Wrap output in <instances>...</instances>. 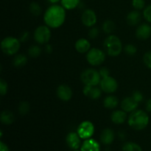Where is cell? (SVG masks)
Instances as JSON below:
<instances>
[{"instance_id": "obj_5", "label": "cell", "mask_w": 151, "mask_h": 151, "mask_svg": "<svg viewBox=\"0 0 151 151\" xmlns=\"http://www.w3.org/2000/svg\"><path fill=\"white\" fill-rule=\"evenodd\" d=\"M99 71L94 69H86L82 72L81 80L85 86H97L101 81Z\"/></svg>"}, {"instance_id": "obj_10", "label": "cell", "mask_w": 151, "mask_h": 151, "mask_svg": "<svg viewBox=\"0 0 151 151\" xmlns=\"http://www.w3.org/2000/svg\"><path fill=\"white\" fill-rule=\"evenodd\" d=\"M97 17L96 13L91 9H86L81 15V22L84 26L92 27L97 23Z\"/></svg>"}, {"instance_id": "obj_22", "label": "cell", "mask_w": 151, "mask_h": 151, "mask_svg": "<svg viewBox=\"0 0 151 151\" xmlns=\"http://www.w3.org/2000/svg\"><path fill=\"white\" fill-rule=\"evenodd\" d=\"M119 100L114 95H109L103 100V106L108 109H114L117 107Z\"/></svg>"}, {"instance_id": "obj_38", "label": "cell", "mask_w": 151, "mask_h": 151, "mask_svg": "<svg viewBox=\"0 0 151 151\" xmlns=\"http://www.w3.org/2000/svg\"><path fill=\"white\" fill-rule=\"evenodd\" d=\"M29 38V32H27V31H24V32H22L20 35V37H19V41L21 42H26V41H28Z\"/></svg>"}, {"instance_id": "obj_21", "label": "cell", "mask_w": 151, "mask_h": 151, "mask_svg": "<svg viewBox=\"0 0 151 151\" xmlns=\"http://www.w3.org/2000/svg\"><path fill=\"white\" fill-rule=\"evenodd\" d=\"M0 120L4 125H11L15 120L14 114L10 110H4L0 114Z\"/></svg>"}, {"instance_id": "obj_2", "label": "cell", "mask_w": 151, "mask_h": 151, "mask_svg": "<svg viewBox=\"0 0 151 151\" xmlns=\"http://www.w3.org/2000/svg\"><path fill=\"white\" fill-rule=\"evenodd\" d=\"M150 122V118L147 111L135 110L131 112L128 118V125L136 131H142L146 128Z\"/></svg>"}, {"instance_id": "obj_8", "label": "cell", "mask_w": 151, "mask_h": 151, "mask_svg": "<svg viewBox=\"0 0 151 151\" xmlns=\"http://www.w3.org/2000/svg\"><path fill=\"white\" fill-rule=\"evenodd\" d=\"M94 125L91 121L86 120L81 122L77 128V133L82 139L91 138L94 134Z\"/></svg>"}, {"instance_id": "obj_19", "label": "cell", "mask_w": 151, "mask_h": 151, "mask_svg": "<svg viewBox=\"0 0 151 151\" xmlns=\"http://www.w3.org/2000/svg\"><path fill=\"white\" fill-rule=\"evenodd\" d=\"M114 132L111 128H105L100 134V142L103 145H109L114 140Z\"/></svg>"}, {"instance_id": "obj_15", "label": "cell", "mask_w": 151, "mask_h": 151, "mask_svg": "<svg viewBox=\"0 0 151 151\" xmlns=\"http://www.w3.org/2000/svg\"><path fill=\"white\" fill-rule=\"evenodd\" d=\"M139 103L131 97H126L121 102V108L126 113H131L137 110Z\"/></svg>"}, {"instance_id": "obj_29", "label": "cell", "mask_w": 151, "mask_h": 151, "mask_svg": "<svg viewBox=\"0 0 151 151\" xmlns=\"http://www.w3.org/2000/svg\"><path fill=\"white\" fill-rule=\"evenodd\" d=\"M29 110H30V105L28 102L27 101H22L18 106V111L19 113L22 116L27 114L29 113Z\"/></svg>"}, {"instance_id": "obj_31", "label": "cell", "mask_w": 151, "mask_h": 151, "mask_svg": "<svg viewBox=\"0 0 151 151\" xmlns=\"http://www.w3.org/2000/svg\"><path fill=\"white\" fill-rule=\"evenodd\" d=\"M132 6L137 10H143L145 7V0H132Z\"/></svg>"}, {"instance_id": "obj_28", "label": "cell", "mask_w": 151, "mask_h": 151, "mask_svg": "<svg viewBox=\"0 0 151 151\" xmlns=\"http://www.w3.org/2000/svg\"><path fill=\"white\" fill-rule=\"evenodd\" d=\"M122 150L123 151H142V147L138 144L135 142H128L125 143L122 146Z\"/></svg>"}, {"instance_id": "obj_43", "label": "cell", "mask_w": 151, "mask_h": 151, "mask_svg": "<svg viewBox=\"0 0 151 151\" xmlns=\"http://www.w3.org/2000/svg\"><path fill=\"white\" fill-rule=\"evenodd\" d=\"M72 151H79V150H73Z\"/></svg>"}, {"instance_id": "obj_39", "label": "cell", "mask_w": 151, "mask_h": 151, "mask_svg": "<svg viewBox=\"0 0 151 151\" xmlns=\"http://www.w3.org/2000/svg\"><path fill=\"white\" fill-rule=\"evenodd\" d=\"M44 50H45V52L47 54H51L53 51V48L52 47V45L47 44H45V47H44Z\"/></svg>"}, {"instance_id": "obj_27", "label": "cell", "mask_w": 151, "mask_h": 151, "mask_svg": "<svg viewBox=\"0 0 151 151\" xmlns=\"http://www.w3.org/2000/svg\"><path fill=\"white\" fill-rule=\"evenodd\" d=\"M29 12L34 16H39L41 14V11H42L41 5L39 4V3L36 2V1H32L29 4Z\"/></svg>"}, {"instance_id": "obj_36", "label": "cell", "mask_w": 151, "mask_h": 151, "mask_svg": "<svg viewBox=\"0 0 151 151\" xmlns=\"http://www.w3.org/2000/svg\"><path fill=\"white\" fill-rule=\"evenodd\" d=\"M132 97L137 102V103H141L143 100V99H144V95H143L142 91H139V90H136V91H134V92H133Z\"/></svg>"}, {"instance_id": "obj_3", "label": "cell", "mask_w": 151, "mask_h": 151, "mask_svg": "<svg viewBox=\"0 0 151 151\" xmlns=\"http://www.w3.org/2000/svg\"><path fill=\"white\" fill-rule=\"evenodd\" d=\"M105 51L111 57L119 55L123 50L122 44L119 37L114 35H109L103 42Z\"/></svg>"}, {"instance_id": "obj_42", "label": "cell", "mask_w": 151, "mask_h": 151, "mask_svg": "<svg viewBox=\"0 0 151 151\" xmlns=\"http://www.w3.org/2000/svg\"><path fill=\"white\" fill-rule=\"evenodd\" d=\"M47 1H48L50 3H51V4H57V3H58L59 1H60L61 0H47Z\"/></svg>"}, {"instance_id": "obj_18", "label": "cell", "mask_w": 151, "mask_h": 151, "mask_svg": "<svg viewBox=\"0 0 151 151\" xmlns=\"http://www.w3.org/2000/svg\"><path fill=\"white\" fill-rule=\"evenodd\" d=\"M127 117H128L127 113L122 109V110L114 111L111 115V119L112 122L116 125L123 124L127 119Z\"/></svg>"}, {"instance_id": "obj_37", "label": "cell", "mask_w": 151, "mask_h": 151, "mask_svg": "<svg viewBox=\"0 0 151 151\" xmlns=\"http://www.w3.org/2000/svg\"><path fill=\"white\" fill-rule=\"evenodd\" d=\"M99 73H100L101 78H104L108 76H110V71L106 67L100 68V70H99Z\"/></svg>"}, {"instance_id": "obj_40", "label": "cell", "mask_w": 151, "mask_h": 151, "mask_svg": "<svg viewBox=\"0 0 151 151\" xmlns=\"http://www.w3.org/2000/svg\"><path fill=\"white\" fill-rule=\"evenodd\" d=\"M145 110L147 112H151V98L148 99L145 103Z\"/></svg>"}, {"instance_id": "obj_9", "label": "cell", "mask_w": 151, "mask_h": 151, "mask_svg": "<svg viewBox=\"0 0 151 151\" xmlns=\"http://www.w3.org/2000/svg\"><path fill=\"white\" fill-rule=\"evenodd\" d=\"M100 88L103 92L106 94L114 93L118 88V83L115 78L111 76L102 78L100 83Z\"/></svg>"}, {"instance_id": "obj_23", "label": "cell", "mask_w": 151, "mask_h": 151, "mask_svg": "<svg viewBox=\"0 0 151 151\" xmlns=\"http://www.w3.org/2000/svg\"><path fill=\"white\" fill-rule=\"evenodd\" d=\"M28 61V58L25 55L16 54L13 58L12 63L15 67H22L25 66Z\"/></svg>"}, {"instance_id": "obj_26", "label": "cell", "mask_w": 151, "mask_h": 151, "mask_svg": "<svg viewBox=\"0 0 151 151\" xmlns=\"http://www.w3.org/2000/svg\"><path fill=\"white\" fill-rule=\"evenodd\" d=\"M42 49L38 45H32L28 49V55L32 58H35L41 55Z\"/></svg>"}, {"instance_id": "obj_16", "label": "cell", "mask_w": 151, "mask_h": 151, "mask_svg": "<svg viewBox=\"0 0 151 151\" xmlns=\"http://www.w3.org/2000/svg\"><path fill=\"white\" fill-rule=\"evenodd\" d=\"M100 145L94 139H87L81 145V151H100Z\"/></svg>"}, {"instance_id": "obj_13", "label": "cell", "mask_w": 151, "mask_h": 151, "mask_svg": "<svg viewBox=\"0 0 151 151\" xmlns=\"http://www.w3.org/2000/svg\"><path fill=\"white\" fill-rule=\"evenodd\" d=\"M81 139L77 132H69L66 138V144L68 147L72 150H78L81 147Z\"/></svg>"}, {"instance_id": "obj_6", "label": "cell", "mask_w": 151, "mask_h": 151, "mask_svg": "<svg viewBox=\"0 0 151 151\" xmlns=\"http://www.w3.org/2000/svg\"><path fill=\"white\" fill-rule=\"evenodd\" d=\"M86 60L91 66H98L106 60V52L100 49L92 48L87 52Z\"/></svg>"}, {"instance_id": "obj_33", "label": "cell", "mask_w": 151, "mask_h": 151, "mask_svg": "<svg viewBox=\"0 0 151 151\" xmlns=\"http://www.w3.org/2000/svg\"><path fill=\"white\" fill-rule=\"evenodd\" d=\"M8 90V85H7L6 81L1 78L0 79V94L1 96H4L7 93Z\"/></svg>"}, {"instance_id": "obj_17", "label": "cell", "mask_w": 151, "mask_h": 151, "mask_svg": "<svg viewBox=\"0 0 151 151\" xmlns=\"http://www.w3.org/2000/svg\"><path fill=\"white\" fill-rule=\"evenodd\" d=\"M75 48L78 52L81 54H84L87 53L90 50H91V44L89 41L86 38H81L75 42Z\"/></svg>"}, {"instance_id": "obj_20", "label": "cell", "mask_w": 151, "mask_h": 151, "mask_svg": "<svg viewBox=\"0 0 151 151\" xmlns=\"http://www.w3.org/2000/svg\"><path fill=\"white\" fill-rule=\"evenodd\" d=\"M142 19L141 13H139V10H134L132 11L129 12L127 15L126 21L127 23L130 25V26H136L140 22Z\"/></svg>"}, {"instance_id": "obj_12", "label": "cell", "mask_w": 151, "mask_h": 151, "mask_svg": "<svg viewBox=\"0 0 151 151\" xmlns=\"http://www.w3.org/2000/svg\"><path fill=\"white\" fill-rule=\"evenodd\" d=\"M102 91L97 86H85L83 89L84 95L91 100H98L101 97Z\"/></svg>"}, {"instance_id": "obj_35", "label": "cell", "mask_w": 151, "mask_h": 151, "mask_svg": "<svg viewBox=\"0 0 151 151\" xmlns=\"http://www.w3.org/2000/svg\"><path fill=\"white\" fill-rule=\"evenodd\" d=\"M143 62L147 68L151 69V51L145 53L143 56Z\"/></svg>"}, {"instance_id": "obj_34", "label": "cell", "mask_w": 151, "mask_h": 151, "mask_svg": "<svg viewBox=\"0 0 151 151\" xmlns=\"http://www.w3.org/2000/svg\"><path fill=\"white\" fill-rule=\"evenodd\" d=\"M143 16L147 22L151 23V4L145 7L143 10Z\"/></svg>"}, {"instance_id": "obj_30", "label": "cell", "mask_w": 151, "mask_h": 151, "mask_svg": "<svg viewBox=\"0 0 151 151\" xmlns=\"http://www.w3.org/2000/svg\"><path fill=\"white\" fill-rule=\"evenodd\" d=\"M124 51L128 55H134L137 52V48L135 45L132 44H128L124 47Z\"/></svg>"}, {"instance_id": "obj_11", "label": "cell", "mask_w": 151, "mask_h": 151, "mask_svg": "<svg viewBox=\"0 0 151 151\" xmlns=\"http://www.w3.org/2000/svg\"><path fill=\"white\" fill-rule=\"evenodd\" d=\"M56 94L60 100L67 102L72 99L73 92L69 86L66 84H61L58 86L56 89Z\"/></svg>"}, {"instance_id": "obj_14", "label": "cell", "mask_w": 151, "mask_h": 151, "mask_svg": "<svg viewBox=\"0 0 151 151\" xmlns=\"http://www.w3.org/2000/svg\"><path fill=\"white\" fill-rule=\"evenodd\" d=\"M151 35V26L147 23L140 24L136 29V36L138 39L145 41L148 39Z\"/></svg>"}, {"instance_id": "obj_4", "label": "cell", "mask_w": 151, "mask_h": 151, "mask_svg": "<svg viewBox=\"0 0 151 151\" xmlns=\"http://www.w3.org/2000/svg\"><path fill=\"white\" fill-rule=\"evenodd\" d=\"M20 47L21 41L15 37H6L1 41V51L7 55H16L20 49Z\"/></svg>"}, {"instance_id": "obj_25", "label": "cell", "mask_w": 151, "mask_h": 151, "mask_svg": "<svg viewBox=\"0 0 151 151\" xmlns=\"http://www.w3.org/2000/svg\"><path fill=\"white\" fill-rule=\"evenodd\" d=\"M115 27H116V25H115L114 22L112 20H106L103 24V30L105 33L106 34H111L112 32L114 31Z\"/></svg>"}, {"instance_id": "obj_1", "label": "cell", "mask_w": 151, "mask_h": 151, "mask_svg": "<svg viewBox=\"0 0 151 151\" xmlns=\"http://www.w3.org/2000/svg\"><path fill=\"white\" fill-rule=\"evenodd\" d=\"M66 15V9L63 6L57 4H52L44 14V23L50 28H58L65 22Z\"/></svg>"}, {"instance_id": "obj_32", "label": "cell", "mask_w": 151, "mask_h": 151, "mask_svg": "<svg viewBox=\"0 0 151 151\" xmlns=\"http://www.w3.org/2000/svg\"><path fill=\"white\" fill-rule=\"evenodd\" d=\"M99 34H100V29H99V28L94 26L90 28L89 30H88V36L91 39H95V38H97L99 36Z\"/></svg>"}, {"instance_id": "obj_24", "label": "cell", "mask_w": 151, "mask_h": 151, "mask_svg": "<svg viewBox=\"0 0 151 151\" xmlns=\"http://www.w3.org/2000/svg\"><path fill=\"white\" fill-rule=\"evenodd\" d=\"M81 0H61L60 4L66 10H73L79 7Z\"/></svg>"}, {"instance_id": "obj_41", "label": "cell", "mask_w": 151, "mask_h": 151, "mask_svg": "<svg viewBox=\"0 0 151 151\" xmlns=\"http://www.w3.org/2000/svg\"><path fill=\"white\" fill-rule=\"evenodd\" d=\"M0 151H9L8 146L2 141L0 142Z\"/></svg>"}, {"instance_id": "obj_7", "label": "cell", "mask_w": 151, "mask_h": 151, "mask_svg": "<svg viewBox=\"0 0 151 151\" xmlns=\"http://www.w3.org/2000/svg\"><path fill=\"white\" fill-rule=\"evenodd\" d=\"M34 40L38 44H47L51 38V30L47 25H40L34 31Z\"/></svg>"}]
</instances>
